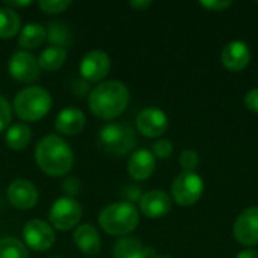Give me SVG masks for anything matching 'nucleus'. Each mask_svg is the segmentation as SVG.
<instances>
[{
    "label": "nucleus",
    "instance_id": "nucleus-1",
    "mask_svg": "<svg viewBox=\"0 0 258 258\" xmlns=\"http://www.w3.org/2000/svg\"><path fill=\"white\" fill-rule=\"evenodd\" d=\"M130 91L119 80H107L91 89L88 104L91 112L101 119L118 118L128 106Z\"/></svg>",
    "mask_w": 258,
    "mask_h": 258
},
{
    "label": "nucleus",
    "instance_id": "nucleus-2",
    "mask_svg": "<svg viewBox=\"0 0 258 258\" xmlns=\"http://www.w3.org/2000/svg\"><path fill=\"white\" fill-rule=\"evenodd\" d=\"M35 162L44 174L60 177L73 168L74 153L68 142L59 135H47L35 148Z\"/></svg>",
    "mask_w": 258,
    "mask_h": 258
},
{
    "label": "nucleus",
    "instance_id": "nucleus-3",
    "mask_svg": "<svg viewBox=\"0 0 258 258\" xmlns=\"http://www.w3.org/2000/svg\"><path fill=\"white\" fill-rule=\"evenodd\" d=\"M98 224L104 233L110 236H127L135 231L139 225V212L138 209L127 203L118 201L104 207L98 216Z\"/></svg>",
    "mask_w": 258,
    "mask_h": 258
},
{
    "label": "nucleus",
    "instance_id": "nucleus-4",
    "mask_svg": "<svg viewBox=\"0 0 258 258\" xmlns=\"http://www.w3.org/2000/svg\"><path fill=\"white\" fill-rule=\"evenodd\" d=\"M51 95L41 86H27L14 98V110L21 121H38L51 109Z\"/></svg>",
    "mask_w": 258,
    "mask_h": 258
},
{
    "label": "nucleus",
    "instance_id": "nucleus-5",
    "mask_svg": "<svg viewBox=\"0 0 258 258\" xmlns=\"http://www.w3.org/2000/svg\"><path fill=\"white\" fill-rule=\"evenodd\" d=\"M136 133L128 124L110 122L100 130V144L113 156H125L136 145Z\"/></svg>",
    "mask_w": 258,
    "mask_h": 258
},
{
    "label": "nucleus",
    "instance_id": "nucleus-6",
    "mask_svg": "<svg viewBox=\"0 0 258 258\" xmlns=\"http://www.w3.org/2000/svg\"><path fill=\"white\" fill-rule=\"evenodd\" d=\"M82 215H83V210L77 200L70 198V197H62V198H57L50 207L48 219H50L51 227H54L56 230L68 231L79 225Z\"/></svg>",
    "mask_w": 258,
    "mask_h": 258
},
{
    "label": "nucleus",
    "instance_id": "nucleus-7",
    "mask_svg": "<svg viewBox=\"0 0 258 258\" xmlns=\"http://www.w3.org/2000/svg\"><path fill=\"white\" fill-rule=\"evenodd\" d=\"M203 192H204V181L197 172L183 171L175 177L171 186L172 200L181 207L194 206L203 197Z\"/></svg>",
    "mask_w": 258,
    "mask_h": 258
},
{
    "label": "nucleus",
    "instance_id": "nucleus-8",
    "mask_svg": "<svg viewBox=\"0 0 258 258\" xmlns=\"http://www.w3.org/2000/svg\"><path fill=\"white\" fill-rule=\"evenodd\" d=\"M9 74L23 83H32L39 79L41 67L38 62V57L26 50H17L12 53L8 62Z\"/></svg>",
    "mask_w": 258,
    "mask_h": 258
},
{
    "label": "nucleus",
    "instance_id": "nucleus-9",
    "mask_svg": "<svg viewBox=\"0 0 258 258\" xmlns=\"http://www.w3.org/2000/svg\"><path fill=\"white\" fill-rule=\"evenodd\" d=\"M24 245L33 251H47L54 243V231L51 225L41 219H30L23 227Z\"/></svg>",
    "mask_w": 258,
    "mask_h": 258
},
{
    "label": "nucleus",
    "instance_id": "nucleus-10",
    "mask_svg": "<svg viewBox=\"0 0 258 258\" xmlns=\"http://www.w3.org/2000/svg\"><path fill=\"white\" fill-rule=\"evenodd\" d=\"M110 71V57L103 50L86 53L80 62V76L86 82H101Z\"/></svg>",
    "mask_w": 258,
    "mask_h": 258
},
{
    "label": "nucleus",
    "instance_id": "nucleus-11",
    "mask_svg": "<svg viewBox=\"0 0 258 258\" xmlns=\"http://www.w3.org/2000/svg\"><path fill=\"white\" fill-rule=\"evenodd\" d=\"M233 234L243 246L258 245V207L243 210L234 222Z\"/></svg>",
    "mask_w": 258,
    "mask_h": 258
},
{
    "label": "nucleus",
    "instance_id": "nucleus-12",
    "mask_svg": "<svg viewBox=\"0 0 258 258\" xmlns=\"http://www.w3.org/2000/svg\"><path fill=\"white\" fill-rule=\"evenodd\" d=\"M136 127L147 138H159L168 128V116L159 107H147L138 115Z\"/></svg>",
    "mask_w": 258,
    "mask_h": 258
},
{
    "label": "nucleus",
    "instance_id": "nucleus-13",
    "mask_svg": "<svg viewBox=\"0 0 258 258\" xmlns=\"http://www.w3.org/2000/svg\"><path fill=\"white\" fill-rule=\"evenodd\" d=\"M9 203L20 210L33 209L38 203V189L29 180H14L6 190Z\"/></svg>",
    "mask_w": 258,
    "mask_h": 258
},
{
    "label": "nucleus",
    "instance_id": "nucleus-14",
    "mask_svg": "<svg viewBox=\"0 0 258 258\" xmlns=\"http://www.w3.org/2000/svg\"><path fill=\"white\" fill-rule=\"evenodd\" d=\"M171 207H172V200L163 190H150L144 194L139 200L141 212L150 219L163 218L171 212Z\"/></svg>",
    "mask_w": 258,
    "mask_h": 258
},
{
    "label": "nucleus",
    "instance_id": "nucleus-15",
    "mask_svg": "<svg viewBox=\"0 0 258 258\" xmlns=\"http://www.w3.org/2000/svg\"><path fill=\"white\" fill-rule=\"evenodd\" d=\"M221 60L228 71L239 73L249 65L251 50L243 41H231L224 47L221 53Z\"/></svg>",
    "mask_w": 258,
    "mask_h": 258
},
{
    "label": "nucleus",
    "instance_id": "nucleus-16",
    "mask_svg": "<svg viewBox=\"0 0 258 258\" xmlns=\"http://www.w3.org/2000/svg\"><path fill=\"white\" fill-rule=\"evenodd\" d=\"M86 125L85 113L77 107H65L62 109L54 122V128L57 133L65 136H76L79 135Z\"/></svg>",
    "mask_w": 258,
    "mask_h": 258
},
{
    "label": "nucleus",
    "instance_id": "nucleus-17",
    "mask_svg": "<svg viewBox=\"0 0 258 258\" xmlns=\"http://www.w3.org/2000/svg\"><path fill=\"white\" fill-rule=\"evenodd\" d=\"M154 168H156V157L150 150L145 148L135 151L128 159V165H127L128 175L136 181H144L150 178L154 172Z\"/></svg>",
    "mask_w": 258,
    "mask_h": 258
},
{
    "label": "nucleus",
    "instance_id": "nucleus-18",
    "mask_svg": "<svg viewBox=\"0 0 258 258\" xmlns=\"http://www.w3.org/2000/svg\"><path fill=\"white\" fill-rule=\"evenodd\" d=\"M112 255L113 258H153L156 254L153 248L144 246L138 237L125 236L113 245Z\"/></svg>",
    "mask_w": 258,
    "mask_h": 258
},
{
    "label": "nucleus",
    "instance_id": "nucleus-19",
    "mask_svg": "<svg viewBox=\"0 0 258 258\" xmlns=\"http://www.w3.org/2000/svg\"><path fill=\"white\" fill-rule=\"evenodd\" d=\"M73 240L79 251L86 255H95L101 249V239L97 228L91 224H82L74 230Z\"/></svg>",
    "mask_w": 258,
    "mask_h": 258
},
{
    "label": "nucleus",
    "instance_id": "nucleus-20",
    "mask_svg": "<svg viewBox=\"0 0 258 258\" xmlns=\"http://www.w3.org/2000/svg\"><path fill=\"white\" fill-rule=\"evenodd\" d=\"M45 39H47V30L39 23H29L18 33V45L26 51L41 47L45 42Z\"/></svg>",
    "mask_w": 258,
    "mask_h": 258
},
{
    "label": "nucleus",
    "instance_id": "nucleus-21",
    "mask_svg": "<svg viewBox=\"0 0 258 258\" xmlns=\"http://www.w3.org/2000/svg\"><path fill=\"white\" fill-rule=\"evenodd\" d=\"M47 39L56 47H70L73 44V30L68 23L65 21H51L45 27Z\"/></svg>",
    "mask_w": 258,
    "mask_h": 258
},
{
    "label": "nucleus",
    "instance_id": "nucleus-22",
    "mask_svg": "<svg viewBox=\"0 0 258 258\" xmlns=\"http://www.w3.org/2000/svg\"><path fill=\"white\" fill-rule=\"evenodd\" d=\"M32 139V132L30 128L23 124V122H18V124H14L11 125L8 130H6V136H5V142L6 145L11 148V150H24L29 142Z\"/></svg>",
    "mask_w": 258,
    "mask_h": 258
},
{
    "label": "nucleus",
    "instance_id": "nucleus-23",
    "mask_svg": "<svg viewBox=\"0 0 258 258\" xmlns=\"http://www.w3.org/2000/svg\"><path fill=\"white\" fill-rule=\"evenodd\" d=\"M67 60V50L62 47H56V45H50L47 48H44L41 51V54L38 56V62L41 70L45 71H56L59 70Z\"/></svg>",
    "mask_w": 258,
    "mask_h": 258
},
{
    "label": "nucleus",
    "instance_id": "nucleus-24",
    "mask_svg": "<svg viewBox=\"0 0 258 258\" xmlns=\"http://www.w3.org/2000/svg\"><path fill=\"white\" fill-rule=\"evenodd\" d=\"M20 30H21L20 15L8 6H0V38L9 39L17 33H20Z\"/></svg>",
    "mask_w": 258,
    "mask_h": 258
},
{
    "label": "nucleus",
    "instance_id": "nucleus-25",
    "mask_svg": "<svg viewBox=\"0 0 258 258\" xmlns=\"http://www.w3.org/2000/svg\"><path fill=\"white\" fill-rule=\"evenodd\" d=\"M0 258H29L27 248L15 237L0 239Z\"/></svg>",
    "mask_w": 258,
    "mask_h": 258
},
{
    "label": "nucleus",
    "instance_id": "nucleus-26",
    "mask_svg": "<svg viewBox=\"0 0 258 258\" xmlns=\"http://www.w3.org/2000/svg\"><path fill=\"white\" fill-rule=\"evenodd\" d=\"M73 5L71 0H41L38 8L45 14H60Z\"/></svg>",
    "mask_w": 258,
    "mask_h": 258
},
{
    "label": "nucleus",
    "instance_id": "nucleus-27",
    "mask_svg": "<svg viewBox=\"0 0 258 258\" xmlns=\"http://www.w3.org/2000/svg\"><path fill=\"white\" fill-rule=\"evenodd\" d=\"M180 165L186 172H195L200 165V156L194 150H184L180 156Z\"/></svg>",
    "mask_w": 258,
    "mask_h": 258
},
{
    "label": "nucleus",
    "instance_id": "nucleus-28",
    "mask_svg": "<svg viewBox=\"0 0 258 258\" xmlns=\"http://www.w3.org/2000/svg\"><path fill=\"white\" fill-rule=\"evenodd\" d=\"M172 151H174V148H172L171 141H168V139H159L157 142H154L151 153L157 159H168L172 154Z\"/></svg>",
    "mask_w": 258,
    "mask_h": 258
},
{
    "label": "nucleus",
    "instance_id": "nucleus-29",
    "mask_svg": "<svg viewBox=\"0 0 258 258\" xmlns=\"http://www.w3.org/2000/svg\"><path fill=\"white\" fill-rule=\"evenodd\" d=\"M12 119V109L11 104L8 103V100L5 97L0 95V132L9 128Z\"/></svg>",
    "mask_w": 258,
    "mask_h": 258
},
{
    "label": "nucleus",
    "instance_id": "nucleus-30",
    "mask_svg": "<svg viewBox=\"0 0 258 258\" xmlns=\"http://www.w3.org/2000/svg\"><path fill=\"white\" fill-rule=\"evenodd\" d=\"M62 189H63V192L67 194V197L74 198V197H76V195H79V192L82 190L80 180H79V178H76V177H68V178L63 181Z\"/></svg>",
    "mask_w": 258,
    "mask_h": 258
},
{
    "label": "nucleus",
    "instance_id": "nucleus-31",
    "mask_svg": "<svg viewBox=\"0 0 258 258\" xmlns=\"http://www.w3.org/2000/svg\"><path fill=\"white\" fill-rule=\"evenodd\" d=\"M201 6H204L213 12H222V11L228 9L230 6H233V2L231 0H203Z\"/></svg>",
    "mask_w": 258,
    "mask_h": 258
},
{
    "label": "nucleus",
    "instance_id": "nucleus-32",
    "mask_svg": "<svg viewBox=\"0 0 258 258\" xmlns=\"http://www.w3.org/2000/svg\"><path fill=\"white\" fill-rule=\"evenodd\" d=\"M71 91H73V94L77 95V97H85L86 94L91 92V91H89L88 82L83 80V79H74V80L71 82Z\"/></svg>",
    "mask_w": 258,
    "mask_h": 258
},
{
    "label": "nucleus",
    "instance_id": "nucleus-33",
    "mask_svg": "<svg viewBox=\"0 0 258 258\" xmlns=\"http://www.w3.org/2000/svg\"><path fill=\"white\" fill-rule=\"evenodd\" d=\"M245 106L251 112L258 113V88H254L249 92H246V95H245Z\"/></svg>",
    "mask_w": 258,
    "mask_h": 258
},
{
    "label": "nucleus",
    "instance_id": "nucleus-34",
    "mask_svg": "<svg viewBox=\"0 0 258 258\" xmlns=\"http://www.w3.org/2000/svg\"><path fill=\"white\" fill-rule=\"evenodd\" d=\"M151 5H153L151 0H132L130 2V6L135 8V9H138V11H144V9L150 8Z\"/></svg>",
    "mask_w": 258,
    "mask_h": 258
},
{
    "label": "nucleus",
    "instance_id": "nucleus-35",
    "mask_svg": "<svg viewBox=\"0 0 258 258\" xmlns=\"http://www.w3.org/2000/svg\"><path fill=\"white\" fill-rule=\"evenodd\" d=\"M33 2H30V0H23V2H15V0H5V6H8V8H11V9H14V8H24V6H29V5H32Z\"/></svg>",
    "mask_w": 258,
    "mask_h": 258
},
{
    "label": "nucleus",
    "instance_id": "nucleus-36",
    "mask_svg": "<svg viewBox=\"0 0 258 258\" xmlns=\"http://www.w3.org/2000/svg\"><path fill=\"white\" fill-rule=\"evenodd\" d=\"M236 258H258V252L255 249H245L237 254Z\"/></svg>",
    "mask_w": 258,
    "mask_h": 258
},
{
    "label": "nucleus",
    "instance_id": "nucleus-37",
    "mask_svg": "<svg viewBox=\"0 0 258 258\" xmlns=\"http://www.w3.org/2000/svg\"><path fill=\"white\" fill-rule=\"evenodd\" d=\"M153 258H171V257H166V255H154Z\"/></svg>",
    "mask_w": 258,
    "mask_h": 258
},
{
    "label": "nucleus",
    "instance_id": "nucleus-38",
    "mask_svg": "<svg viewBox=\"0 0 258 258\" xmlns=\"http://www.w3.org/2000/svg\"><path fill=\"white\" fill-rule=\"evenodd\" d=\"M50 258H59V257H50Z\"/></svg>",
    "mask_w": 258,
    "mask_h": 258
}]
</instances>
